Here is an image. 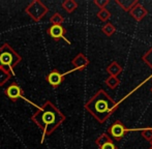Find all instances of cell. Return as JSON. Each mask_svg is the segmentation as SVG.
Listing matches in <instances>:
<instances>
[{
  "label": "cell",
  "instance_id": "6da1fadb",
  "mask_svg": "<svg viewBox=\"0 0 152 149\" xmlns=\"http://www.w3.org/2000/svg\"><path fill=\"white\" fill-rule=\"evenodd\" d=\"M66 117L51 101H47L31 116V120L39 127L42 136L40 143H44L45 139L51 136L62 123L65 121Z\"/></svg>",
  "mask_w": 152,
  "mask_h": 149
},
{
  "label": "cell",
  "instance_id": "7a4b0ae2",
  "mask_svg": "<svg viewBox=\"0 0 152 149\" xmlns=\"http://www.w3.org/2000/svg\"><path fill=\"white\" fill-rule=\"evenodd\" d=\"M84 108L99 123H104L118 108V104L104 90L99 89L85 104Z\"/></svg>",
  "mask_w": 152,
  "mask_h": 149
},
{
  "label": "cell",
  "instance_id": "3957f363",
  "mask_svg": "<svg viewBox=\"0 0 152 149\" xmlns=\"http://www.w3.org/2000/svg\"><path fill=\"white\" fill-rule=\"evenodd\" d=\"M22 61V57L12 49L10 44L5 42L0 47V69L14 74L16 66Z\"/></svg>",
  "mask_w": 152,
  "mask_h": 149
},
{
  "label": "cell",
  "instance_id": "277c9868",
  "mask_svg": "<svg viewBox=\"0 0 152 149\" xmlns=\"http://www.w3.org/2000/svg\"><path fill=\"white\" fill-rule=\"evenodd\" d=\"M48 6L45 3H42L40 0H32L25 8V12L30 17L34 22H39L48 14Z\"/></svg>",
  "mask_w": 152,
  "mask_h": 149
},
{
  "label": "cell",
  "instance_id": "5b68a950",
  "mask_svg": "<svg viewBox=\"0 0 152 149\" xmlns=\"http://www.w3.org/2000/svg\"><path fill=\"white\" fill-rule=\"evenodd\" d=\"M143 129H130L125 127V125L121 122L120 120H116L110 127L108 129V133L110 136L111 139H114L116 141H121V139L129 131H142Z\"/></svg>",
  "mask_w": 152,
  "mask_h": 149
},
{
  "label": "cell",
  "instance_id": "8992f818",
  "mask_svg": "<svg viewBox=\"0 0 152 149\" xmlns=\"http://www.w3.org/2000/svg\"><path fill=\"white\" fill-rule=\"evenodd\" d=\"M72 72H74V71L72 69V71L67 72V73L62 74L57 69H53L52 71L50 72V73L47 74L45 79H46L47 82H48L49 84L52 86V88L56 89V88H58V87L60 86L61 83H63V81H64V79H65L66 74H69V73H72Z\"/></svg>",
  "mask_w": 152,
  "mask_h": 149
},
{
  "label": "cell",
  "instance_id": "52a82bcc",
  "mask_svg": "<svg viewBox=\"0 0 152 149\" xmlns=\"http://www.w3.org/2000/svg\"><path fill=\"white\" fill-rule=\"evenodd\" d=\"M4 94H5L12 102H17L20 99H25V101L29 102L28 99L24 96V90H23L17 83H12V84L4 90ZM29 103L32 104L31 102H29Z\"/></svg>",
  "mask_w": 152,
  "mask_h": 149
},
{
  "label": "cell",
  "instance_id": "ba28073f",
  "mask_svg": "<svg viewBox=\"0 0 152 149\" xmlns=\"http://www.w3.org/2000/svg\"><path fill=\"white\" fill-rule=\"evenodd\" d=\"M47 33L49 37H51L53 39L59 40L61 38H63L68 45H70V42L65 37L66 29L64 28L62 25H51L48 29H47Z\"/></svg>",
  "mask_w": 152,
  "mask_h": 149
},
{
  "label": "cell",
  "instance_id": "9c48e42d",
  "mask_svg": "<svg viewBox=\"0 0 152 149\" xmlns=\"http://www.w3.org/2000/svg\"><path fill=\"white\" fill-rule=\"evenodd\" d=\"M89 63H90L89 59L83 53H79L72 60V64L74 65V69L72 71H84L89 65Z\"/></svg>",
  "mask_w": 152,
  "mask_h": 149
},
{
  "label": "cell",
  "instance_id": "30bf717a",
  "mask_svg": "<svg viewBox=\"0 0 152 149\" xmlns=\"http://www.w3.org/2000/svg\"><path fill=\"white\" fill-rule=\"evenodd\" d=\"M129 14L134 20L140 22V21H142L143 19L148 15V10H147L141 3H137L136 5L130 9Z\"/></svg>",
  "mask_w": 152,
  "mask_h": 149
},
{
  "label": "cell",
  "instance_id": "8fae6325",
  "mask_svg": "<svg viewBox=\"0 0 152 149\" xmlns=\"http://www.w3.org/2000/svg\"><path fill=\"white\" fill-rule=\"evenodd\" d=\"M122 66L119 64L117 61H113L108 67H107V73H108L110 76H114L117 77L118 74H120L122 73Z\"/></svg>",
  "mask_w": 152,
  "mask_h": 149
},
{
  "label": "cell",
  "instance_id": "7c38bea8",
  "mask_svg": "<svg viewBox=\"0 0 152 149\" xmlns=\"http://www.w3.org/2000/svg\"><path fill=\"white\" fill-rule=\"evenodd\" d=\"M116 3L124 10V12H130L132 7L139 3L138 0H116Z\"/></svg>",
  "mask_w": 152,
  "mask_h": 149
},
{
  "label": "cell",
  "instance_id": "4fadbf2b",
  "mask_svg": "<svg viewBox=\"0 0 152 149\" xmlns=\"http://www.w3.org/2000/svg\"><path fill=\"white\" fill-rule=\"evenodd\" d=\"M62 8L67 14H72V12H74L78 8V3L75 0H64L62 2Z\"/></svg>",
  "mask_w": 152,
  "mask_h": 149
},
{
  "label": "cell",
  "instance_id": "5bb4252c",
  "mask_svg": "<svg viewBox=\"0 0 152 149\" xmlns=\"http://www.w3.org/2000/svg\"><path fill=\"white\" fill-rule=\"evenodd\" d=\"M104 83H106L107 86L110 87L111 89H115V88H117V87H118V85H119V83H120V81H119V79L117 78V77L109 76L108 78L106 79Z\"/></svg>",
  "mask_w": 152,
  "mask_h": 149
},
{
  "label": "cell",
  "instance_id": "9a60e30c",
  "mask_svg": "<svg viewBox=\"0 0 152 149\" xmlns=\"http://www.w3.org/2000/svg\"><path fill=\"white\" fill-rule=\"evenodd\" d=\"M102 31L104 33V35L111 37V35H113L116 32V27H115L112 23H107V24H104V26H102Z\"/></svg>",
  "mask_w": 152,
  "mask_h": 149
},
{
  "label": "cell",
  "instance_id": "2e32d148",
  "mask_svg": "<svg viewBox=\"0 0 152 149\" xmlns=\"http://www.w3.org/2000/svg\"><path fill=\"white\" fill-rule=\"evenodd\" d=\"M12 76H14L12 74L0 69V86L5 85V83H7L10 81V79H12Z\"/></svg>",
  "mask_w": 152,
  "mask_h": 149
},
{
  "label": "cell",
  "instance_id": "e0dca14e",
  "mask_svg": "<svg viewBox=\"0 0 152 149\" xmlns=\"http://www.w3.org/2000/svg\"><path fill=\"white\" fill-rule=\"evenodd\" d=\"M64 22V18L61 14L59 12H55L51 16L50 18V23L52 25H62V23Z\"/></svg>",
  "mask_w": 152,
  "mask_h": 149
},
{
  "label": "cell",
  "instance_id": "ac0fdd59",
  "mask_svg": "<svg viewBox=\"0 0 152 149\" xmlns=\"http://www.w3.org/2000/svg\"><path fill=\"white\" fill-rule=\"evenodd\" d=\"M96 16H97V18L99 19L100 21H102V22H107V21L110 20L111 12H109L107 8H102V9H99V12L96 14Z\"/></svg>",
  "mask_w": 152,
  "mask_h": 149
},
{
  "label": "cell",
  "instance_id": "d6986e66",
  "mask_svg": "<svg viewBox=\"0 0 152 149\" xmlns=\"http://www.w3.org/2000/svg\"><path fill=\"white\" fill-rule=\"evenodd\" d=\"M110 141H112V139L110 138V136H109L108 134L104 133V134H102V135H100L99 137H98L97 139L95 140V144L98 146V147H102L104 144L108 143V142H110Z\"/></svg>",
  "mask_w": 152,
  "mask_h": 149
},
{
  "label": "cell",
  "instance_id": "ffe728a7",
  "mask_svg": "<svg viewBox=\"0 0 152 149\" xmlns=\"http://www.w3.org/2000/svg\"><path fill=\"white\" fill-rule=\"evenodd\" d=\"M142 60L152 69V47L147 51L146 53H145L144 55H143Z\"/></svg>",
  "mask_w": 152,
  "mask_h": 149
},
{
  "label": "cell",
  "instance_id": "44dd1931",
  "mask_svg": "<svg viewBox=\"0 0 152 149\" xmlns=\"http://www.w3.org/2000/svg\"><path fill=\"white\" fill-rule=\"evenodd\" d=\"M142 133H141V135H142V137L144 138L146 141H149L150 142L152 140V127H147V129H143Z\"/></svg>",
  "mask_w": 152,
  "mask_h": 149
},
{
  "label": "cell",
  "instance_id": "7402d4cb",
  "mask_svg": "<svg viewBox=\"0 0 152 149\" xmlns=\"http://www.w3.org/2000/svg\"><path fill=\"white\" fill-rule=\"evenodd\" d=\"M109 2H110V0H94L93 3L102 9V8H106V6L109 4Z\"/></svg>",
  "mask_w": 152,
  "mask_h": 149
},
{
  "label": "cell",
  "instance_id": "603a6c76",
  "mask_svg": "<svg viewBox=\"0 0 152 149\" xmlns=\"http://www.w3.org/2000/svg\"><path fill=\"white\" fill-rule=\"evenodd\" d=\"M99 149H117V148H116V146H115V144L113 143V141H110V142H108V143L104 144L102 147H99Z\"/></svg>",
  "mask_w": 152,
  "mask_h": 149
},
{
  "label": "cell",
  "instance_id": "cb8c5ba5",
  "mask_svg": "<svg viewBox=\"0 0 152 149\" xmlns=\"http://www.w3.org/2000/svg\"><path fill=\"white\" fill-rule=\"evenodd\" d=\"M150 144H151V147H152V140H151V141H150Z\"/></svg>",
  "mask_w": 152,
  "mask_h": 149
},
{
  "label": "cell",
  "instance_id": "d4e9b609",
  "mask_svg": "<svg viewBox=\"0 0 152 149\" xmlns=\"http://www.w3.org/2000/svg\"><path fill=\"white\" fill-rule=\"evenodd\" d=\"M150 90H151V92H152V87H151V89H150Z\"/></svg>",
  "mask_w": 152,
  "mask_h": 149
},
{
  "label": "cell",
  "instance_id": "484cf974",
  "mask_svg": "<svg viewBox=\"0 0 152 149\" xmlns=\"http://www.w3.org/2000/svg\"><path fill=\"white\" fill-rule=\"evenodd\" d=\"M150 149H152V147H150Z\"/></svg>",
  "mask_w": 152,
  "mask_h": 149
}]
</instances>
